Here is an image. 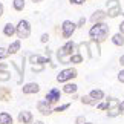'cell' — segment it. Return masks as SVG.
I'll return each mask as SVG.
<instances>
[{
  "mask_svg": "<svg viewBox=\"0 0 124 124\" xmlns=\"http://www.w3.org/2000/svg\"><path fill=\"white\" fill-rule=\"evenodd\" d=\"M72 51H74V43L72 41H68L58 52H57V57H58V60L63 61V63H69L68 55H72Z\"/></svg>",
  "mask_w": 124,
  "mask_h": 124,
  "instance_id": "2",
  "label": "cell"
},
{
  "mask_svg": "<svg viewBox=\"0 0 124 124\" xmlns=\"http://www.w3.org/2000/svg\"><path fill=\"white\" fill-rule=\"evenodd\" d=\"M40 70H43V64H39V66H32V72H40Z\"/></svg>",
  "mask_w": 124,
  "mask_h": 124,
  "instance_id": "30",
  "label": "cell"
},
{
  "mask_svg": "<svg viewBox=\"0 0 124 124\" xmlns=\"http://www.w3.org/2000/svg\"><path fill=\"white\" fill-rule=\"evenodd\" d=\"M78 49H80V55H81V57H84V58L89 57V52H87L89 49H87V45H86V43H80Z\"/></svg>",
  "mask_w": 124,
  "mask_h": 124,
  "instance_id": "19",
  "label": "cell"
},
{
  "mask_svg": "<svg viewBox=\"0 0 124 124\" xmlns=\"http://www.w3.org/2000/svg\"><path fill=\"white\" fill-rule=\"evenodd\" d=\"M20 49V41H14V43H11L9 45V47H8V54H16V52Z\"/></svg>",
  "mask_w": 124,
  "mask_h": 124,
  "instance_id": "18",
  "label": "cell"
},
{
  "mask_svg": "<svg viewBox=\"0 0 124 124\" xmlns=\"http://www.w3.org/2000/svg\"><path fill=\"white\" fill-rule=\"evenodd\" d=\"M47 40H49V35H47V34H43V35H41V41H43V43H46Z\"/></svg>",
  "mask_w": 124,
  "mask_h": 124,
  "instance_id": "33",
  "label": "cell"
},
{
  "mask_svg": "<svg viewBox=\"0 0 124 124\" xmlns=\"http://www.w3.org/2000/svg\"><path fill=\"white\" fill-rule=\"evenodd\" d=\"M120 63H121V64H124V55H121V58H120Z\"/></svg>",
  "mask_w": 124,
  "mask_h": 124,
  "instance_id": "41",
  "label": "cell"
},
{
  "mask_svg": "<svg viewBox=\"0 0 124 124\" xmlns=\"http://www.w3.org/2000/svg\"><path fill=\"white\" fill-rule=\"evenodd\" d=\"M18 121H20L22 124H29L32 121V113L28 112V110L20 112V113H18Z\"/></svg>",
  "mask_w": 124,
  "mask_h": 124,
  "instance_id": "10",
  "label": "cell"
},
{
  "mask_svg": "<svg viewBox=\"0 0 124 124\" xmlns=\"http://www.w3.org/2000/svg\"><path fill=\"white\" fill-rule=\"evenodd\" d=\"M6 55H8V51L5 49V47H0V60H2V58H5Z\"/></svg>",
  "mask_w": 124,
  "mask_h": 124,
  "instance_id": "28",
  "label": "cell"
},
{
  "mask_svg": "<svg viewBox=\"0 0 124 124\" xmlns=\"http://www.w3.org/2000/svg\"><path fill=\"white\" fill-rule=\"evenodd\" d=\"M35 124H43V123H41V121H37V123H35Z\"/></svg>",
  "mask_w": 124,
  "mask_h": 124,
  "instance_id": "43",
  "label": "cell"
},
{
  "mask_svg": "<svg viewBox=\"0 0 124 124\" xmlns=\"http://www.w3.org/2000/svg\"><path fill=\"white\" fill-rule=\"evenodd\" d=\"M61 29H63V37L69 39V37H72V34L75 32V29H77V25H75L74 22H70V20H66V22H63Z\"/></svg>",
  "mask_w": 124,
  "mask_h": 124,
  "instance_id": "4",
  "label": "cell"
},
{
  "mask_svg": "<svg viewBox=\"0 0 124 124\" xmlns=\"http://www.w3.org/2000/svg\"><path fill=\"white\" fill-rule=\"evenodd\" d=\"M115 6H120V2H118V0H109L107 2V9L109 8H115Z\"/></svg>",
  "mask_w": 124,
  "mask_h": 124,
  "instance_id": "27",
  "label": "cell"
},
{
  "mask_svg": "<svg viewBox=\"0 0 124 124\" xmlns=\"http://www.w3.org/2000/svg\"><path fill=\"white\" fill-rule=\"evenodd\" d=\"M87 49L90 51V52H89V57H93V58L100 57V46H98V43L95 41V40H92V41L87 45Z\"/></svg>",
  "mask_w": 124,
  "mask_h": 124,
  "instance_id": "6",
  "label": "cell"
},
{
  "mask_svg": "<svg viewBox=\"0 0 124 124\" xmlns=\"http://www.w3.org/2000/svg\"><path fill=\"white\" fill-rule=\"evenodd\" d=\"M118 107H120V112H123V110H124V101L120 103V106H118Z\"/></svg>",
  "mask_w": 124,
  "mask_h": 124,
  "instance_id": "39",
  "label": "cell"
},
{
  "mask_svg": "<svg viewBox=\"0 0 124 124\" xmlns=\"http://www.w3.org/2000/svg\"><path fill=\"white\" fill-rule=\"evenodd\" d=\"M3 34L6 37H12L14 34H16V26L11 25V23H6L5 28H3Z\"/></svg>",
  "mask_w": 124,
  "mask_h": 124,
  "instance_id": "12",
  "label": "cell"
},
{
  "mask_svg": "<svg viewBox=\"0 0 124 124\" xmlns=\"http://www.w3.org/2000/svg\"><path fill=\"white\" fill-rule=\"evenodd\" d=\"M118 80H120L121 83H124V70H121V72L118 74Z\"/></svg>",
  "mask_w": 124,
  "mask_h": 124,
  "instance_id": "31",
  "label": "cell"
},
{
  "mask_svg": "<svg viewBox=\"0 0 124 124\" xmlns=\"http://www.w3.org/2000/svg\"><path fill=\"white\" fill-rule=\"evenodd\" d=\"M86 124H92V123H86Z\"/></svg>",
  "mask_w": 124,
  "mask_h": 124,
  "instance_id": "44",
  "label": "cell"
},
{
  "mask_svg": "<svg viewBox=\"0 0 124 124\" xmlns=\"http://www.w3.org/2000/svg\"><path fill=\"white\" fill-rule=\"evenodd\" d=\"M89 97L92 98V100H95V101H98V100H103L104 93H103V90H100V89H93V90H90Z\"/></svg>",
  "mask_w": 124,
  "mask_h": 124,
  "instance_id": "14",
  "label": "cell"
},
{
  "mask_svg": "<svg viewBox=\"0 0 124 124\" xmlns=\"http://www.w3.org/2000/svg\"><path fill=\"white\" fill-rule=\"evenodd\" d=\"M23 8H25V0H14V9L22 11Z\"/></svg>",
  "mask_w": 124,
  "mask_h": 124,
  "instance_id": "23",
  "label": "cell"
},
{
  "mask_svg": "<svg viewBox=\"0 0 124 124\" xmlns=\"http://www.w3.org/2000/svg\"><path fill=\"white\" fill-rule=\"evenodd\" d=\"M9 95H11V90H9V89H5V87L0 89V100L8 101V100H9Z\"/></svg>",
  "mask_w": 124,
  "mask_h": 124,
  "instance_id": "20",
  "label": "cell"
},
{
  "mask_svg": "<svg viewBox=\"0 0 124 124\" xmlns=\"http://www.w3.org/2000/svg\"><path fill=\"white\" fill-rule=\"evenodd\" d=\"M32 2H34V3H35V2H41V0H32Z\"/></svg>",
  "mask_w": 124,
  "mask_h": 124,
  "instance_id": "42",
  "label": "cell"
},
{
  "mask_svg": "<svg viewBox=\"0 0 124 124\" xmlns=\"http://www.w3.org/2000/svg\"><path fill=\"white\" fill-rule=\"evenodd\" d=\"M120 106V104H118ZM107 116H110V118H113V116H116V115H120V107H112V109H107Z\"/></svg>",
  "mask_w": 124,
  "mask_h": 124,
  "instance_id": "22",
  "label": "cell"
},
{
  "mask_svg": "<svg viewBox=\"0 0 124 124\" xmlns=\"http://www.w3.org/2000/svg\"><path fill=\"white\" fill-rule=\"evenodd\" d=\"M75 123H77V124H83V123H84V116H78Z\"/></svg>",
  "mask_w": 124,
  "mask_h": 124,
  "instance_id": "34",
  "label": "cell"
},
{
  "mask_svg": "<svg viewBox=\"0 0 124 124\" xmlns=\"http://www.w3.org/2000/svg\"><path fill=\"white\" fill-rule=\"evenodd\" d=\"M58 100H60V90H58V89H51L49 92H47V95H46V101L49 103V104L58 101Z\"/></svg>",
  "mask_w": 124,
  "mask_h": 124,
  "instance_id": "7",
  "label": "cell"
},
{
  "mask_svg": "<svg viewBox=\"0 0 124 124\" xmlns=\"http://www.w3.org/2000/svg\"><path fill=\"white\" fill-rule=\"evenodd\" d=\"M81 103H83V104H95L97 101H95V100H92L90 97H83V98H81Z\"/></svg>",
  "mask_w": 124,
  "mask_h": 124,
  "instance_id": "26",
  "label": "cell"
},
{
  "mask_svg": "<svg viewBox=\"0 0 124 124\" xmlns=\"http://www.w3.org/2000/svg\"><path fill=\"white\" fill-rule=\"evenodd\" d=\"M16 32L18 34L20 39H28L31 34V26H29V22L28 20H20L18 22V25L16 28Z\"/></svg>",
  "mask_w": 124,
  "mask_h": 124,
  "instance_id": "3",
  "label": "cell"
},
{
  "mask_svg": "<svg viewBox=\"0 0 124 124\" xmlns=\"http://www.w3.org/2000/svg\"><path fill=\"white\" fill-rule=\"evenodd\" d=\"M77 89H78V86H77V84H70V83H69V84H66L64 87H63L64 93H69V95H70V93H75V92H77Z\"/></svg>",
  "mask_w": 124,
  "mask_h": 124,
  "instance_id": "17",
  "label": "cell"
},
{
  "mask_svg": "<svg viewBox=\"0 0 124 124\" xmlns=\"http://www.w3.org/2000/svg\"><path fill=\"white\" fill-rule=\"evenodd\" d=\"M112 43L113 45H116V46H123L124 45V37L123 34H115L112 37Z\"/></svg>",
  "mask_w": 124,
  "mask_h": 124,
  "instance_id": "16",
  "label": "cell"
},
{
  "mask_svg": "<svg viewBox=\"0 0 124 124\" xmlns=\"http://www.w3.org/2000/svg\"><path fill=\"white\" fill-rule=\"evenodd\" d=\"M11 78V74L6 72V70H0V81H8Z\"/></svg>",
  "mask_w": 124,
  "mask_h": 124,
  "instance_id": "25",
  "label": "cell"
},
{
  "mask_svg": "<svg viewBox=\"0 0 124 124\" xmlns=\"http://www.w3.org/2000/svg\"><path fill=\"white\" fill-rule=\"evenodd\" d=\"M81 61H83V57L81 55H70L69 57V63H81Z\"/></svg>",
  "mask_w": 124,
  "mask_h": 124,
  "instance_id": "24",
  "label": "cell"
},
{
  "mask_svg": "<svg viewBox=\"0 0 124 124\" xmlns=\"http://www.w3.org/2000/svg\"><path fill=\"white\" fill-rule=\"evenodd\" d=\"M86 23V18H80V22H78V26H83Z\"/></svg>",
  "mask_w": 124,
  "mask_h": 124,
  "instance_id": "36",
  "label": "cell"
},
{
  "mask_svg": "<svg viewBox=\"0 0 124 124\" xmlns=\"http://www.w3.org/2000/svg\"><path fill=\"white\" fill-rule=\"evenodd\" d=\"M2 14H3V5L0 3V17H2Z\"/></svg>",
  "mask_w": 124,
  "mask_h": 124,
  "instance_id": "40",
  "label": "cell"
},
{
  "mask_svg": "<svg viewBox=\"0 0 124 124\" xmlns=\"http://www.w3.org/2000/svg\"><path fill=\"white\" fill-rule=\"evenodd\" d=\"M37 107H39L40 113H43V115H49V113H51L49 103H47L46 100H41V101H39V104H37Z\"/></svg>",
  "mask_w": 124,
  "mask_h": 124,
  "instance_id": "9",
  "label": "cell"
},
{
  "mask_svg": "<svg viewBox=\"0 0 124 124\" xmlns=\"http://www.w3.org/2000/svg\"><path fill=\"white\" fill-rule=\"evenodd\" d=\"M118 14H121V8L120 6H115V8H109V14L107 16L109 17H112V18H115Z\"/></svg>",
  "mask_w": 124,
  "mask_h": 124,
  "instance_id": "21",
  "label": "cell"
},
{
  "mask_svg": "<svg viewBox=\"0 0 124 124\" xmlns=\"http://www.w3.org/2000/svg\"><path fill=\"white\" fill-rule=\"evenodd\" d=\"M120 32H121V34H124V22L120 25Z\"/></svg>",
  "mask_w": 124,
  "mask_h": 124,
  "instance_id": "37",
  "label": "cell"
},
{
  "mask_svg": "<svg viewBox=\"0 0 124 124\" xmlns=\"http://www.w3.org/2000/svg\"><path fill=\"white\" fill-rule=\"evenodd\" d=\"M0 70H6V64H3V63H0Z\"/></svg>",
  "mask_w": 124,
  "mask_h": 124,
  "instance_id": "38",
  "label": "cell"
},
{
  "mask_svg": "<svg viewBox=\"0 0 124 124\" xmlns=\"http://www.w3.org/2000/svg\"><path fill=\"white\" fill-rule=\"evenodd\" d=\"M66 109H69V104H63V106L57 107V109H55V112H63V110H66Z\"/></svg>",
  "mask_w": 124,
  "mask_h": 124,
  "instance_id": "29",
  "label": "cell"
},
{
  "mask_svg": "<svg viewBox=\"0 0 124 124\" xmlns=\"http://www.w3.org/2000/svg\"><path fill=\"white\" fill-rule=\"evenodd\" d=\"M22 90H23V93H37L40 90V86L37 83H28L22 87Z\"/></svg>",
  "mask_w": 124,
  "mask_h": 124,
  "instance_id": "8",
  "label": "cell"
},
{
  "mask_svg": "<svg viewBox=\"0 0 124 124\" xmlns=\"http://www.w3.org/2000/svg\"><path fill=\"white\" fill-rule=\"evenodd\" d=\"M107 14H104V11H97L92 16V18H90V20H92L93 23H98V22H101V20H104V17H106Z\"/></svg>",
  "mask_w": 124,
  "mask_h": 124,
  "instance_id": "15",
  "label": "cell"
},
{
  "mask_svg": "<svg viewBox=\"0 0 124 124\" xmlns=\"http://www.w3.org/2000/svg\"><path fill=\"white\" fill-rule=\"evenodd\" d=\"M75 77H77V70L75 69H64V70H61V72L58 74L57 81L64 83V81H68V80H70V78H75Z\"/></svg>",
  "mask_w": 124,
  "mask_h": 124,
  "instance_id": "5",
  "label": "cell"
},
{
  "mask_svg": "<svg viewBox=\"0 0 124 124\" xmlns=\"http://www.w3.org/2000/svg\"><path fill=\"white\" fill-rule=\"evenodd\" d=\"M29 61L32 64H45V63H49V57L45 58V57H40V55H31L29 57Z\"/></svg>",
  "mask_w": 124,
  "mask_h": 124,
  "instance_id": "11",
  "label": "cell"
},
{
  "mask_svg": "<svg viewBox=\"0 0 124 124\" xmlns=\"http://www.w3.org/2000/svg\"><path fill=\"white\" fill-rule=\"evenodd\" d=\"M84 0H70V3H75V5H81Z\"/></svg>",
  "mask_w": 124,
  "mask_h": 124,
  "instance_id": "35",
  "label": "cell"
},
{
  "mask_svg": "<svg viewBox=\"0 0 124 124\" xmlns=\"http://www.w3.org/2000/svg\"><path fill=\"white\" fill-rule=\"evenodd\" d=\"M0 124H12V116L8 112L0 113Z\"/></svg>",
  "mask_w": 124,
  "mask_h": 124,
  "instance_id": "13",
  "label": "cell"
},
{
  "mask_svg": "<svg viewBox=\"0 0 124 124\" xmlns=\"http://www.w3.org/2000/svg\"><path fill=\"white\" fill-rule=\"evenodd\" d=\"M107 34H109V26L104 25V23H95V25L90 28V31H89V35L92 37L95 41L106 40Z\"/></svg>",
  "mask_w": 124,
  "mask_h": 124,
  "instance_id": "1",
  "label": "cell"
},
{
  "mask_svg": "<svg viewBox=\"0 0 124 124\" xmlns=\"http://www.w3.org/2000/svg\"><path fill=\"white\" fill-rule=\"evenodd\" d=\"M98 109H101V110L107 109V103H101V104H98Z\"/></svg>",
  "mask_w": 124,
  "mask_h": 124,
  "instance_id": "32",
  "label": "cell"
}]
</instances>
